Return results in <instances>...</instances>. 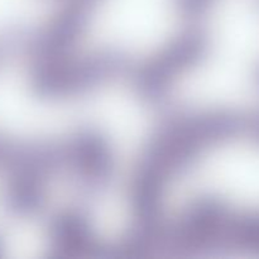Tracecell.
I'll return each instance as SVG.
<instances>
[{
	"label": "cell",
	"instance_id": "6da1fadb",
	"mask_svg": "<svg viewBox=\"0 0 259 259\" xmlns=\"http://www.w3.org/2000/svg\"><path fill=\"white\" fill-rule=\"evenodd\" d=\"M205 0H68L48 52L75 82L153 98Z\"/></svg>",
	"mask_w": 259,
	"mask_h": 259
}]
</instances>
